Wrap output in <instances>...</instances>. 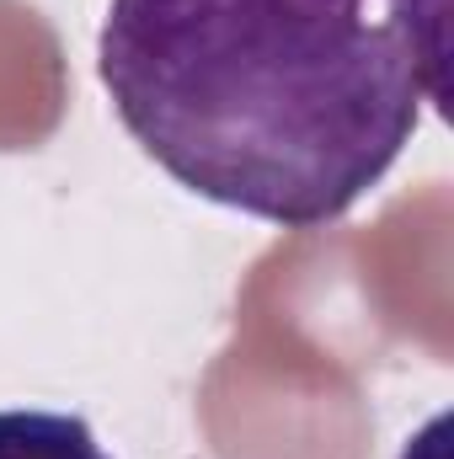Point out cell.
I'll use <instances>...</instances> for the list:
<instances>
[{
    "instance_id": "obj_1",
    "label": "cell",
    "mask_w": 454,
    "mask_h": 459,
    "mask_svg": "<svg viewBox=\"0 0 454 459\" xmlns=\"http://www.w3.org/2000/svg\"><path fill=\"white\" fill-rule=\"evenodd\" d=\"M412 0H113L97 70L188 193L284 230L342 220L423 123Z\"/></svg>"
},
{
    "instance_id": "obj_2",
    "label": "cell",
    "mask_w": 454,
    "mask_h": 459,
    "mask_svg": "<svg viewBox=\"0 0 454 459\" xmlns=\"http://www.w3.org/2000/svg\"><path fill=\"white\" fill-rule=\"evenodd\" d=\"M0 459H108L92 422L75 411H0Z\"/></svg>"
}]
</instances>
